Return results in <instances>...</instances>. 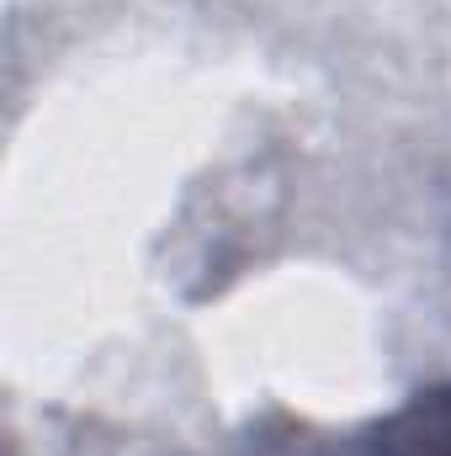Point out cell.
Segmentation results:
<instances>
[{"label": "cell", "instance_id": "6da1fadb", "mask_svg": "<svg viewBox=\"0 0 451 456\" xmlns=\"http://www.w3.org/2000/svg\"><path fill=\"white\" fill-rule=\"evenodd\" d=\"M377 456H451V387L420 393L377 430Z\"/></svg>", "mask_w": 451, "mask_h": 456}]
</instances>
